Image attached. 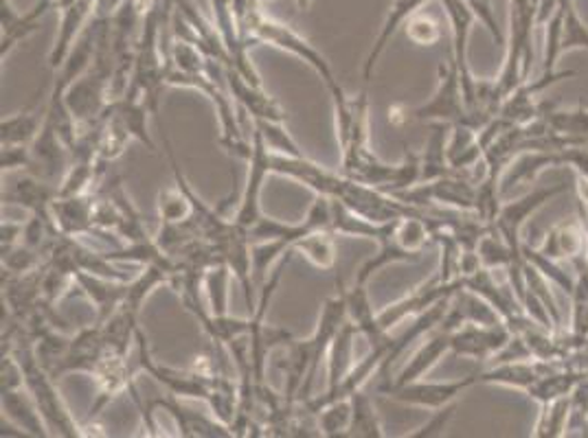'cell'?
Segmentation results:
<instances>
[{
    "label": "cell",
    "mask_w": 588,
    "mask_h": 438,
    "mask_svg": "<svg viewBox=\"0 0 588 438\" xmlns=\"http://www.w3.org/2000/svg\"><path fill=\"white\" fill-rule=\"evenodd\" d=\"M242 36L244 40L250 42H261V45H270L283 53H290L294 58L304 60L326 84L328 90L339 86V79L328 62V58L315 47L310 45L299 32H294L290 25L272 18L264 8L259 0H250V5L246 10V16L242 21Z\"/></svg>",
    "instance_id": "obj_1"
},
{
    "label": "cell",
    "mask_w": 588,
    "mask_h": 438,
    "mask_svg": "<svg viewBox=\"0 0 588 438\" xmlns=\"http://www.w3.org/2000/svg\"><path fill=\"white\" fill-rule=\"evenodd\" d=\"M130 395L140 412V425H143V429H147L145 431L147 436H161L159 425H157L159 412H168L174 418L179 434L187 436V438H229V436H233L231 427L224 425L220 418H216L213 414L207 416V414H200V412L185 408L176 395H170L166 399L159 397V399L143 401L138 397L136 386H132Z\"/></svg>",
    "instance_id": "obj_2"
},
{
    "label": "cell",
    "mask_w": 588,
    "mask_h": 438,
    "mask_svg": "<svg viewBox=\"0 0 588 438\" xmlns=\"http://www.w3.org/2000/svg\"><path fill=\"white\" fill-rule=\"evenodd\" d=\"M468 116L464 86L457 66L453 60L446 64H439V82L432 92V97L411 110V118L421 123H446L457 125L464 123Z\"/></svg>",
    "instance_id": "obj_3"
},
{
    "label": "cell",
    "mask_w": 588,
    "mask_h": 438,
    "mask_svg": "<svg viewBox=\"0 0 588 438\" xmlns=\"http://www.w3.org/2000/svg\"><path fill=\"white\" fill-rule=\"evenodd\" d=\"M248 163V174H246V185L237 204V211L233 215V222L240 230H244L250 237V230L259 224V220L264 217L261 213V191L264 185L268 180L270 172V150L268 145L264 142L261 132L255 127L253 129V140H250V150L246 157Z\"/></svg>",
    "instance_id": "obj_4"
},
{
    "label": "cell",
    "mask_w": 588,
    "mask_h": 438,
    "mask_svg": "<svg viewBox=\"0 0 588 438\" xmlns=\"http://www.w3.org/2000/svg\"><path fill=\"white\" fill-rule=\"evenodd\" d=\"M477 384H479V373L462 377V379H449V381L417 379V381H408L404 386H389V388L380 390V395L400 403V405H411V408L434 412V410H441V408L460 401V397Z\"/></svg>",
    "instance_id": "obj_5"
},
{
    "label": "cell",
    "mask_w": 588,
    "mask_h": 438,
    "mask_svg": "<svg viewBox=\"0 0 588 438\" xmlns=\"http://www.w3.org/2000/svg\"><path fill=\"white\" fill-rule=\"evenodd\" d=\"M564 191H566L564 183H558V185H551V187H538V189L525 193L523 198L512 200V202L501 207V211H499L492 226L510 243V248L514 250V254L518 259H523L520 233H523L527 220H531V215H536L547 202H551L555 196H562Z\"/></svg>",
    "instance_id": "obj_6"
},
{
    "label": "cell",
    "mask_w": 588,
    "mask_h": 438,
    "mask_svg": "<svg viewBox=\"0 0 588 438\" xmlns=\"http://www.w3.org/2000/svg\"><path fill=\"white\" fill-rule=\"evenodd\" d=\"M512 336L514 331L507 323L479 325L466 321L457 329H453L451 353L477 362H490L512 340Z\"/></svg>",
    "instance_id": "obj_7"
},
{
    "label": "cell",
    "mask_w": 588,
    "mask_h": 438,
    "mask_svg": "<svg viewBox=\"0 0 588 438\" xmlns=\"http://www.w3.org/2000/svg\"><path fill=\"white\" fill-rule=\"evenodd\" d=\"M439 3L444 5V12H446L449 23H451V38H453L451 60L460 71L464 97H466V108H468L473 92H475V84H477V77L473 75L470 64H468V42H470L473 25L477 23V18L470 12V8L466 5V0H439Z\"/></svg>",
    "instance_id": "obj_8"
},
{
    "label": "cell",
    "mask_w": 588,
    "mask_h": 438,
    "mask_svg": "<svg viewBox=\"0 0 588 438\" xmlns=\"http://www.w3.org/2000/svg\"><path fill=\"white\" fill-rule=\"evenodd\" d=\"M345 321H347V305H345L343 295L339 291L336 297H330V299L323 303L321 316H319V323H317V329H315L313 336L306 340V342H308V349H310L313 366H310V377H308V384H306L304 401L310 397L313 386H315V379H317V373H319L321 364L326 362L328 351H330V345H332V340L336 338V334H339V329L343 327Z\"/></svg>",
    "instance_id": "obj_9"
},
{
    "label": "cell",
    "mask_w": 588,
    "mask_h": 438,
    "mask_svg": "<svg viewBox=\"0 0 588 438\" xmlns=\"http://www.w3.org/2000/svg\"><path fill=\"white\" fill-rule=\"evenodd\" d=\"M451 336H453V327H449L446 323H441L437 329H432L424 338L419 349L413 353V358L404 364V368L389 384L380 386L378 392L389 386H404L408 381L424 379L441 360L451 353Z\"/></svg>",
    "instance_id": "obj_10"
},
{
    "label": "cell",
    "mask_w": 588,
    "mask_h": 438,
    "mask_svg": "<svg viewBox=\"0 0 588 438\" xmlns=\"http://www.w3.org/2000/svg\"><path fill=\"white\" fill-rule=\"evenodd\" d=\"M97 384V399L90 405V418H97L101 414V410L117 399L123 392H130L134 384V368L127 362V355H119V353H106L101 358V362L97 364V368L90 375Z\"/></svg>",
    "instance_id": "obj_11"
},
{
    "label": "cell",
    "mask_w": 588,
    "mask_h": 438,
    "mask_svg": "<svg viewBox=\"0 0 588 438\" xmlns=\"http://www.w3.org/2000/svg\"><path fill=\"white\" fill-rule=\"evenodd\" d=\"M106 353H108V347H106L99 323H95L93 327H84L75 336H71L69 351L64 360L60 362L58 371L53 373V379H60L69 373L93 375V371L97 368V364L101 362Z\"/></svg>",
    "instance_id": "obj_12"
},
{
    "label": "cell",
    "mask_w": 588,
    "mask_h": 438,
    "mask_svg": "<svg viewBox=\"0 0 588 438\" xmlns=\"http://www.w3.org/2000/svg\"><path fill=\"white\" fill-rule=\"evenodd\" d=\"M586 228L579 215L568 217L551 226L538 246V250L560 263L575 265L577 261L586 259Z\"/></svg>",
    "instance_id": "obj_13"
},
{
    "label": "cell",
    "mask_w": 588,
    "mask_h": 438,
    "mask_svg": "<svg viewBox=\"0 0 588 438\" xmlns=\"http://www.w3.org/2000/svg\"><path fill=\"white\" fill-rule=\"evenodd\" d=\"M336 287L345 299V305H347V318L358 327L360 336L367 338L369 347H382V345H391L393 338L389 334H384L378 325V312H373V305H371V299H369V291H367V285L363 283H356L352 287H345L341 278H336Z\"/></svg>",
    "instance_id": "obj_14"
},
{
    "label": "cell",
    "mask_w": 588,
    "mask_h": 438,
    "mask_svg": "<svg viewBox=\"0 0 588 438\" xmlns=\"http://www.w3.org/2000/svg\"><path fill=\"white\" fill-rule=\"evenodd\" d=\"M562 167V157L560 152H549V150H523L518 152L512 163L505 167L499 189L501 196H507L512 189L534 185L547 170Z\"/></svg>",
    "instance_id": "obj_15"
},
{
    "label": "cell",
    "mask_w": 588,
    "mask_h": 438,
    "mask_svg": "<svg viewBox=\"0 0 588 438\" xmlns=\"http://www.w3.org/2000/svg\"><path fill=\"white\" fill-rule=\"evenodd\" d=\"M226 86H229L233 99L253 116V121H272V123L287 121V114L281 108V103L274 97H270L264 90V86L250 84L237 71L226 68Z\"/></svg>",
    "instance_id": "obj_16"
},
{
    "label": "cell",
    "mask_w": 588,
    "mask_h": 438,
    "mask_svg": "<svg viewBox=\"0 0 588 438\" xmlns=\"http://www.w3.org/2000/svg\"><path fill=\"white\" fill-rule=\"evenodd\" d=\"M426 3H430V0H393L391 8H389V12H387V18H384V23H382V27H380V34H378V38L373 40V47H371V51L367 53V60H365V64H363V79H365V84L371 82L373 71H376V64H378V60L384 55V51H387V47L391 45L393 36H395V34L406 25V21H408L415 12H419Z\"/></svg>",
    "instance_id": "obj_17"
},
{
    "label": "cell",
    "mask_w": 588,
    "mask_h": 438,
    "mask_svg": "<svg viewBox=\"0 0 588 438\" xmlns=\"http://www.w3.org/2000/svg\"><path fill=\"white\" fill-rule=\"evenodd\" d=\"M58 200V185L47 183L34 174L16 180L8 191H3V204H16L27 209L32 215L53 217L51 207Z\"/></svg>",
    "instance_id": "obj_18"
},
{
    "label": "cell",
    "mask_w": 588,
    "mask_h": 438,
    "mask_svg": "<svg viewBox=\"0 0 588 438\" xmlns=\"http://www.w3.org/2000/svg\"><path fill=\"white\" fill-rule=\"evenodd\" d=\"M95 193L75 196V198H58L51 207L56 226L62 235L69 237H97L93 224V209H95Z\"/></svg>",
    "instance_id": "obj_19"
},
{
    "label": "cell",
    "mask_w": 588,
    "mask_h": 438,
    "mask_svg": "<svg viewBox=\"0 0 588 438\" xmlns=\"http://www.w3.org/2000/svg\"><path fill=\"white\" fill-rule=\"evenodd\" d=\"M127 280L103 278V276L88 274V272L75 274V285L84 291L86 299L97 310V323L106 321L112 312H117L123 305L125 295H127Z\"/></svg>",
    "instance_id": "obj_20"
},
{
    "label": "cell",
    "mask_w": 588,
    "mask_h": 438,
    "mask_svg": "<svg viewBox=\"0 0 588 438\" xmlns=\"http://www.w3.org/2000/svg\"><path fill=\"white\" fill-rule=\"evenodd\" d=\"M0 403H3V416L10 418L23 431V436H32V438L51 436L27 386L19 390H0Z\"/></svg>",
    "instance_id": "obj_21"
},
{
    "label": "cell",
    "mask_w": 588,
    "mask_h": 438,
    "mask_svg": "<svg viewBox=\"0 0 588 438\" xmlns=\"http://www.w3.org/2000/svg\"><path fill=\"white\" fill-rule=\"evenodd\" d=\"M446 157L449 165L455 174H466V172H477L479 165H483V145L479 140V129L468 125V123H457L451 125L449 132V142H446Z\"/></svg>",
    "instance_id": "obj_22"
},
{
    "label": "cell",
    "mask_w": 588,
    "mask_h": 438,
    "mask_svg": "<svg viewBox=\"0 0 588 438\" xmlns=\"http://www.w3.org/2000/svg\"><path fill=\"white\" fill-rule=\"evenodd\" d=\"M45 116L47 103L42 110H36L32 103L23 112L3 116V121H0V148H5V145H32L45 125Z\"/></svg>",
    "instance_id": "obj_23"
},
{
    "label": "cell",
    "mask_w": 588,
    "mask_h": 438,
    "mask_svg": "<svg viewBox=\"0 0 588 438\" xmlns=\"http://www.w3.org/2000/svg\"><path fill=\"white\" fill-rule=\"evenodd\" d=\"M430 136L426 140V148L421 152V183H432L437 178H444L453 174L446 157V142L451 125L446 123H428ZM419 183V185H421Z\"/></svg>",
    "instance_id": "obj_24"
},
{
    "label": "cell",
    "mask_w": 588,
    "mask_h": 438,
    "mask_svg": "<svg viewBox=\"0 0 588 438\" xmlns=\"http://www.w3.org/2000/svg\"><path fill=\"white\" fill-rule=\"evenodd\" d=\"M358 327L347 318L343 323V327L339 329L336 338L332 340L330 345V351H328V388L336 386L339 381H343L350 371L354 368L356 360H354V347H356V336H358Z\"/></svg>",
    "instance_id": "obj_25"
},
{
    "label": "cell",
    "mask_w": 588,
    "mask_h": 438,
    "mask_svg": "<svg viewBox=\"0 0 588 438\" xmlns=\"http://www.w3.org/2000/svg\"><path fill=\"white\" fill-rule=\"evenodd\" d=\"M49 10H53V0H38L29 12L21 14L12 25L3 27V36H0V60L5 62V58H10L21 42L29 40L40 29V23Z\"/></svg>",
    "instance_id": "obj_26"
},
{
    "label": "cell",
    "mask_w": 588,
    "mask_h": 438,
    "mask_svg": "<svg viewBox=\"0 0 588 438\" xmlns=\"http://www.w3.org/2000/svg\"><path fill=\"white\" fill-rule=\"evenodd\" d=\"M571 418H573V395L544 401L540 403V412H538L531 434L538 438L566 436Z\"/></svg>",
    "instance_id": "obj_27"
},
{
    "label": "cell",
    "mask_w": 588,
    "mask_h": 438,
    "mask_svg": "<svg viewBox=\"0 0 588 438\" xmlns=\"http://www.w3.org/2000/svg\"><path fill=\"white\" fill-rule=\"evenodd\" d=\"M336 233L334 230H313L292 243V252L306 256L319 270H334L336 265Z\"/></svg>",
    "instance_id": "obj_28"
},
{
    "label": "cell",
    "mask_w": 588,
    "mask_h": 438,
    "mask_svg": "<svg viewBox=\"0 0 588 438\" xmlns=\"http://www.w3.org/2000/svg\"><path fill=\"white\" fill-rule=\"evenodd\" d=\"M352 425L347 431V438H384V427L380 421V414L376 410V403L371 399V395L363 390H358L356 395H352Z\"/></svg>",
    "instance_id": "obj_29"
},
{
    "label": "cell",
    "mask_w": 588,
    "mask_h": 438,
    "mask_svg": "<svg viewBox=\"0 0 588 438\" xmlns=\"http://www.w3.org/2000/svg\"><path fill=\"white\" fill-rule=\"evenodd\" d=\"M161 224H185L194 217V204L185 185L174 178V187L163 189L157 200Z\"/></svg>",
    "instance_id": "obj_30"
},
{
    "label": "cell",
    "mask_w": 588,
    "mask_h": 438,
    "mask_svg": "<svg viewBox=\"0 0 588 438\" xmlns=\"http://www.w3.org/2000/svg\"><path fill=\"white\" fill-rule=\"evenodd\" d=\"M477 252H479V259H481V265L483 267H488V270H501V272H505L512 263H520L523 259H518L516 254H514V250L510 248V243L497 233V228L494 226H490L486 233H483V237L479 239V243H477Z\"/></svg>",
    "instance_id": "obj_31"
},
{
    "label": "cell",
    "mask_w": 588,
    "mask_h": 438,
    "mask_svg": "<svg viewBox=\"0 0 588 438\" xmlns=\"http://www.w3.org/2000/svg\"><path fill=\"white\" fill-rule=\"evenodd\" d=\"M231 267L220 261L211 265L205 274V299L209 305V312L213 316H226L229 314V283H231Z\"/></svg>",
    "instance_id": "obj_32"
},
{
    "label": "cell",
    "mask_w": 588,
    "mask_h": 438,
    "mask_svg": "<svg viewBox=\"0 0 588 438\" xmlns=\"http://www.w3.org/2000/svg\"><path fill=\"white\" fill-rule=\"evenodd\" d=\"M352 397L339 399L332 403H326L315 416L317 425L321 429V436L326 438H347L350 425H352Z\"/></svg>",
    "instance_id": "obj_33"
},
{
    "label": "cell",
    "mask_w": 588,
    "mask_h": 438,
    "mask_svg": "<svg viewBox=\"0 0 588 438\" xmlns=\"http://www.w3.org/2000/svg\"><path fill=\"white\" fill-rule=\"evenodd\" d=\"M523 256L531 263V265H536L555 287H560L562 291H564V295H573V291H575V285H577V274H571L566 267H564V263H560V261H553V259H549V256H544L538 248H534V246H529V243H525L523 241Z\"/></svg>",
    "instance_id": "obj_34"
},
{
    "label": "cell",
    "mask_w": 588,
    "mask_h": 438,
    "mask_svg": "<svg viewBox=\"0 0 588 438\" xmlns=\"http://www.w3.org/2000/svg\"><path fill=\"white\" fill-rule=\"evenodd\" d=\"M544 118L555 134L588 142V108L579 105L573 110H549Z\"/></svg>",
    "instance_id": "obj_35"
},
{
    "label": "cell",
    "mask_w": 588,
    "mask_h": 438,
    "mask_svg": "<svg viewBox=\"0 0 588 438\" xmlns=\"http://www.w3.org/2000/svg\"><path fill=\"white\" fill-rule=\"evenodd\" d=\"M562 55L571 51H588V25L579 18L573 0H562Z\"/></svg>",
    "instance_id": "obj_36"
},
{
    "label": "cell",
    "mask_w": 588,
    "mask_h": 438,
    "mask_svg": "<svg viewBox=\"0 0 588 438\" xmlns=\"http://www.w3.org/2000/svg\"><path fill=\"white\" fill-rule=\"evenodd\" d=\"M255 127L261 132L264 142L268 150L283 157H306V152L299 148V142L292 138V134L285 129V123H272V121H253Z\"/></svg>",
    "instance_id": "obj_37"
},
{
    "label": "cell",
    "mask_w": 588,
    "mask_h": 438,
    "mask_svg": "<svg viewBox=\"0 0 588 438\" xmlns=\"http://www.w3.org/2000/svg\"><path fill=\"white\" fill-rule=\"evenodd\" d=\"M404 34H406V38H408L415 47H434V45H439V40H441V27H439V21H437L432 14L424 12V10L415 12V14L406 21Z\"/></svg>",
    "instance_id": "obj_38"
},
{
    "label": "cell",
    "mask_w": 588,
    "mask_h": 438,
    "mask_svg": "<svg viewBox=\"0 0 588 438\" xmlns=\"http://www.w3.org/2000/svg\"><path fill=\"white\" fill-rule=\"evenodd\" d=\"M466 5H468L470 12L475 14L477 23H481V27H486V32L492 36L494 45H499V47L505 49L507 34L503 32V27H501V23H499L494 0H466Z\"/></svg>",
    "instance_id": "obj_39"
},
{
    "label": "cell",
    "mask_w": 588,
    "mask_h": 438,
    "mask_svg": "<svg viewBox=\"0 0 588 438\" xmlns=\"http://www.w3.org/2000/svg\"><path fill=\"white\" fill-rule=\"evenodd\" d=\"M457 410H460V401H455V403H451L446 408H441V410H434L430 414V418L421 427L404 434V438H434V436H444V431L451 425V421L455 418Z\"/></svg>",
    "instance_id": "obj_40"
},
{
    "label": "cell",
    "mask_w": 588,
    "mask_h": 438,
    "mask_svg": "<svg viewBox=\"0 0 588 438\" xmlns=\"http://www.w3.org/2000/svg\"><path fill=\"white\" fill-rule=\"evenodd\" d=\"M29 165H32V145H5V148H0V170H3V174L29 170Z\"/></svg>",
    "instance_id": "obj_41"
},
{
    "label": "cell",
    "mask_w": 588,
    "mask_h": 438,
    "mask_svg": "<svg viewBox=\"0 0 588 438\" xmlns=\"http://www.w3.org/2000/svg\"><path fill=\"white\" fill-rule=\"evenodd\" d=\"M25 239V224L14 220H3L0 224V254H10Z\"/></svg>",
    "instance_id": "obj_42"
},
{
    "label": "cell",
    "mask_w": 588,
    "mask_h": 438,
    "mask_svg": "<svg viewBox=\"0 0 588 438\" xmlns=\"http://www.w3.org/2000/svg\"><path fill=\"white\" fill-rule=\"evenodd\" d=\"M575 191H577V204L588 209V176H575Z\"/></svg>",
    "instance_id": "obj_43"
},
{
    "label": "cell",
    "mask_w": 588,
    "mask_h": 438,
    "mask_svg": "<svg viewBox=\"0 0 588 438\" xmlns=\"http://www.w3.org/2000/svg\"><path fill=\"white\" fill-rule=\"evenodd\" d=\"M259 3H261V5H264V3H266V0H259ZM268 3H270V0H268Z\"/></svg>",
    "instance_id": "obj_44"
}]
</instances>
